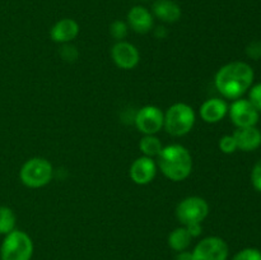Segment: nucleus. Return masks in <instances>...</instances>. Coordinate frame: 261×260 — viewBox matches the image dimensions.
Wrapping results in <instances>:
<instances>
[{"instance_id":"9b49d317","label":"nucleus","mask_w":261,"mask_h":260,"mask_svg":"<svg viewBox=\"0 0 261 260\" xmlns=\"http://www.w3.org/2000/svg\"><path fill=\"white\" fill-rule=\"evenodd\" d=\"M157 171L158 165L154 161V158L147 157V155H140L137 160L133 161L132 166H130L129 175L130 178L137 185L144 186L154 180Z\"/></svg>"},{"instance_id":"f3484780","label":"nucleus","mask_w":261,"mask_h":260,"mask_svg":"<svg viewBox=\"0 0 261 260\" xmlns=\"http://www.w3.org/2000/svg\"><path fill=\"white\" fill-rule=\"evenodd\" d=\"M193 237L189 233L188 228L185 226H180L177 228L173 229L170 235H168V246L176 252H184L188 251L190 247Z\"/></svg>"},{"instance_id":"0eeeda50","label":"nucleus","mask_w":261,"mask_h":260,"mask_svg":"<svg viewBox=\"0 0 261 260\" xmlns=\"http://www.w3.org/2000/svg\"><path fill=\"white\" fill-rule=\"evenodd\" d=\"M191 252L193 260H228L229 247L219 236H208L201 239Z\"/></svg>"},{"instance_id":"b1692460","label":"nucleus","mask_w":261,"mask_h":260,"mask_svg":"<svg viewBox=\"0 0 261 260\" xmlns=\"http://www.w3.org/2000/svg\"><path fill=\"white\" fill-rule=\"evenodd\" d=\"M249 101L251 102L252 106L261 112V83L251 86L249 92Z\"/></svg>"},{"instance_id":"20e7f679","label":"nucleus","mask_w":261,"mask_h":260,"mask_svg":"<svg viewBox=\"0 0 261 260\" xmlns=\"http://www.w3.org/2000/svg\"><path fill=\"white\" fill-rule=\"evenodd\" d=\"M35 245L27 232L22 229L5 235L0 245V260H31Z\"/></svg>"},{"instance_id":"4be33fe9","label":"nucleus","mask_w":261,"mask_h":260,"mask_svg":"<svg viewBox=\"0 0 261 260\" xmlns=\"http://www.w3.org/2000/svg\"><path fill=\"white\" fill-rule=\"evenodd\" d=\"M219 149L226 154H232L237 150V143L233 135H224L219 139Z\"/></svg>"},{"instance_id":"aec40b11","label":"nucleus","mask_w":261,"mask_h":260,"mask_svg":"<svg viewBox=\"0 0 261 260\" xmlns=\"http://www.w3.org/2000/svg\"><path fill=\"white\" fill-rule=\"evenodd\" d=\"M110 33L116 41H124L129 33V25L125 20L116 19L110 25Z\"/></svg>"},{"instance_id":"a878e982","label":"nucleus","mask_w":261,"mask_h":260,"mask_svg":"<svg viewBox=\"0 0 261 260\" xmlns=\"http://www.w3.org/2000/svg\"><path fill=\"white\" fill-rule=\"evenodd\" d=\"M251 183L252 186L255 188V190L261 193V160L257 161V162L255 163L254 168H252Z\"/></svg>"},{"instance_id":"a211bd4d","label":"nucleus","mask_w":261,"mask_h":260,"mask_svg":"<svg viewBox=\"0 0 261 260\" xmlns=\"http://www.w3.org/2000/svg\"><path fill=\"white\" fill-rule=\"evenodd\" d=\"M139 148L142 150L143 155L154 158L158 157L160 153L162 152L163 145L160 138H157L155 135H143L139 142Z\"/></svg>"},{"instance_id":"f257e3e1","label":"nucleus","mask_w":261,"mask_h":260,"mask_svg":"<svg viewBox=\"0 0 261 260\" xmlns=\"http://www.w3.org/2000/svg\"><path fill=\"white\" fill-rule=\"evenodd\" d=\"M254 70L245 61H231L222 66L216 74L214 84L219 93L227 99H239L251 88Z\"/></svg>"},{"instance_id":"5701e85b","label":"nucleus","mask_w":261,"mask_h":260,"mask_svg":"<svg viewBox=\"0 0 261 260\" xmlns=\"http://www.w3.org/2000/svg\"><path fill=\"white\" fill-rule=\"evenodd\" d=\"M60 56L63 58V60L69 61V63H73L76 59L79 58V51L76 50V47L71 43H65V45H61L60 48Z\"/></svg>"},{"instance_id":"f8f14e48","label":"nucleus","mask_w":261,"mask_h":260,"mask_svg":"<svg viewBox=\"0 0 261 260\" xmlns=\"http://www.w3.org/2000/svg\"><path fill=\"white\" fill-rule=\"evenodd\" d=\"M126 23L130 30L139 35L149 33L154 27V17L148 8L142 5H135L130 8L126 15Z\"/></svg>"},{"instance_id":"4468645a","label":"nucleus","mask_w":261,"mask_h":260,"mask_svg":"<svg viewBox=\"0 0 261 260\" xmlns=\"http://www.w3.org/2000/svg\"><path fill=\"white\" fill-rule=\"evenodd\" d=\"M228 114V105L222 98H209L201 103L199 115L206 124H217Z\"/></svg>"},{"instance_id":"1a4fd4ad","label":"nucleus","mask_w":261,"mask_h":260,"mask_svg":"<svg viewBox=\"0 0 261 260\" xmlns=\"http://www.w3.org/2000/svg\"><path fill=\"white\" fill-rule=\"evenodd\" d=\"M228 115L231 121L237 127H247L257 124L260 112L252 106L249 99L239 98L234 99L231 106H228Z\"/></svg>"},{"instance_id":"39448f33","label":"nucleus","mask_w":261,"mask_h":260,"mask_svg":"<svg viewBox=\"0 0 261 260\" xmlns=\"http://www.w3.org/2000/svg\"><path fill=\"white\" fill-rule=\"evenodd\" d=\"M54 177L53 165L46 158L32 157L25 161L19 171V178L30 189H40L48 185Z\"/></svg>"},{"instance_id":"c85d7f7f","label":"nucleus","mask_w":261,"mask_h":260,"mask_svg":"<svg viewBox=\"0 0 261 260\" xmlns=\"http://www.w3.org/2000/svg\"><path fill=\"white\" fill-rule=\"evenodd\" d=\"M175 260H193V257H191L190 251H184V252H177Z\"/></svg>"},{"instance_id":"6ab92c4d","label":"nucleus","mask_w":261,"mask_h":260,"mask_svg":"<svg viewBox=\"0 0 261 260\" xmlns=\"http://www.w3.org/2000/svg\"><path fill=\"white\" fill-rule=\"evenodd\" d=\"M15 226H17V216L14 211L7 205L0 206V235L5 236L10 233L14 231Z\"/></svg>"},{"instance_id":"cd10ccee","label":"nucleus","mask_w":261,"mask_h":260,"mask_svg":"<svg viewBox=\"0 0 261 260\" xmlns=\"http://www.w3.org/2000/svg\"><path fill=\"white\" fill-rule=\"evenodd\" d=\"M167 30H166L165 25H158L157 28H154V36L157 38H165L167 36Z\"/></svg>"},{"instance_id":"423d86ee","label":"nucleus","mask_w":261,"mask_h":260,"mask_svg":"<svg viewBox=\"0 0 261 260\" xmlns=\"http://www.w3.org/2000/svg\"><path fill=\"white\" fill-rule=\"evenodd\" d=\"M209 214V204L201 196H188L176 206V218L181 226L201 224Z\"/></svg>"},{"instance_id":"ddd939ff","label":"nucleus","mask_w":261,"mask_h":260,"mask_svg":"<svg viewBox=\"0 0 261 260\" xmlns=\"http://www.w3.org/2000/svg\"><path fill=\"white\" fill-rule=\"evenodd\" d=\"M79 23L73 18H63L58 20L50 30V37L54 42L65 45L71 43L79 35Z\"/></svg>"},{"instance_id":"393cba45","label":"nucleus","mask_w":261,"mask_h":260,"mask_svg":"<svg viewBox=\"0 0 261 260\" xmlns=\"http://www.w3.org/2000/svg\"><path fill=\"white\" fill-rule=\"evenodd\" d=\"M246 55L252 60L261 59V41H252L247 45Z\"/></svg>"},{"instance_id":"412c9836","label":"nucleus","mask_w":261,"mask_h":260,"mask_svg":"<svg viewBox=\"0 0 261 260\" xmlns=\"http://www.w3.org/2000/svg\"><path fill=\"white\" fill-rule=\"evenodd\" d=\"M232 260H261V251L255 247H246L240 250Z\"/></svg>"},{"instance_id":"6e6552de","label":"nucleus","mask_w":261,"mask_h":260,"mask_svg":"<svg viewBox=\"0 0 261 260\" xmlns=\"http://www.w3.org/2000/svg\"><path fill=\"white\" fill-rule=\"evenodd\" d=\"M165 112L154 105H147L138 110L134 116V124L143 135H155L163 129Z\"/></svg>"},{"instance_id":"dca6fc26","label":"nucleus","mask_w":261,"mask_h":260,"mask_svg":"<svg viewBox=\"0 0 261 260\" xmlns=\"http://www.w3.org/2000/svg\"><path fill=\"white\" fill-rule=\"evenodd\" d=\"M232 135L236 139L237 149L242 152H252L261 145V132L256 126L237 127Z\"/></svg>"},{"instance_id":"2eb2a0df","label":"nucleus","mask_w":261,"mask_h":260,"mask_svg":"<svg viewBox=\"0 0 261 260\" xmlns=\"http://www.w3.org/2000/svg\"><path fill=\"white\" fill-rule=\"evenodd\" d=\"M150 12L163 23H176L182 15L181 7L173 0H154Z\"/></svg>"},{"instance_id":"7ed1b4c3","label":"nucleus","mask_w":261,"mask_h":260,"mask_svg":"<svg viewBox=\"0 0 261 260\" xmlns=\"http://www.w3.org/2000/svg\"><path fill=\"white\" fill-rule=\"evenodd\" d=\"M195 122L196 114L193 107L185 102H177L165 112L163 127L172 137H184L193 130Z\"/></svg>"},{"instance_id":"bb28decb","label":"nucleus","mask_w":261,"mask_h":260,"mask_svg":"<svg viewBox=\"0 0 261 260\" xmlns=\"http://www.w3.org/2000/svg\"><path fill=\"white\" fill-rule=\"evenodd\" d=\"M185 227L188 228L189 233L191 235L193 239L199 237L201 235V232H203V226H201V224H191V226H185Z\"/></svg>"},{"instance_id":"9d476101","label":"nucleus","mask_w":261,"mask_h":260,"mask_svg":"<svg viewBox=\"0 0 261 260\" xmlns=\"http://www.w3.org/2000/svg\"><path fill=\"white\" fill-rule=\"evenodd\" d=\"M111 58L115 65L122 70L137 68L140 61V54L137 46L127 41H117L111 48Z\"/></svg>"},{"instance_id":"c756f323","label":"nucleus","mask_w":261,"mask_h":260,"mask_svg":"<svg viewBox=\"0 0 261 260\" xmlns=\"http://www.w3.org/2000/svg\"><path fill=\"white\" fill-rule=\"evenodd\" d=\"M140 2H150V0H140Z\"/></svg>"},{"instance_id":"f03ea898","label":"nucleus","mask_w":261,"mask_h":260,"mask_svg":"<svg viewBox=\"0 0 261 260\" xmlns=\"http://www.w3.org/2000/svg\"><path fill=\"white\" fill-rule=\"evenodd\" d=\"M157 165L168 180L178 183L186 180L191 175L193 157L188 148L175 143L163 147L162 152L157 157Z\"/></svg>"}]
</instances>
